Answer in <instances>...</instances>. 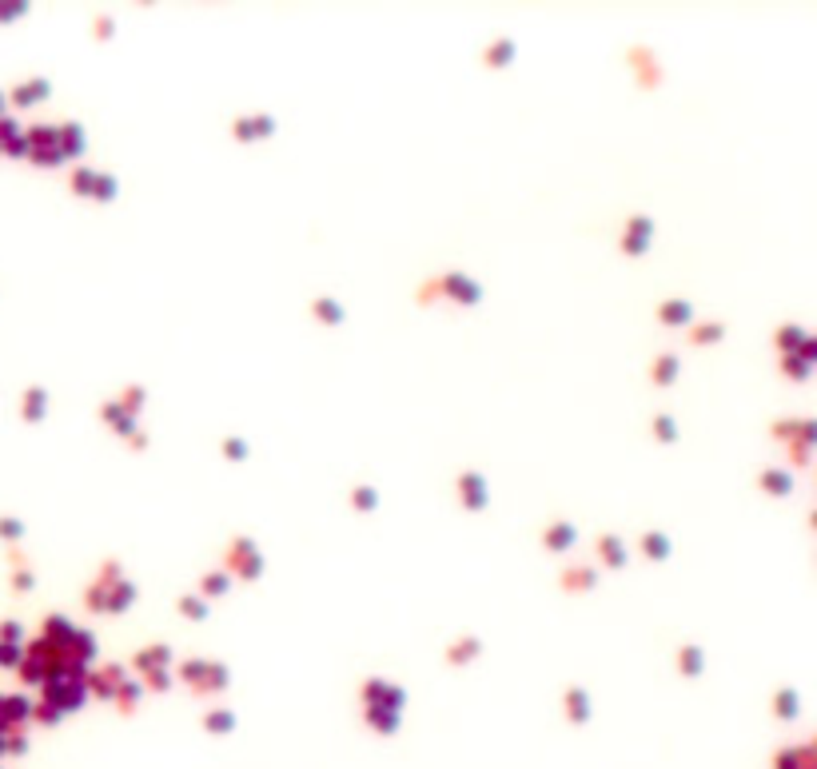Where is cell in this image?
Masks as SVG:
<instances>
[{
  "mask_svg": "<svg viewBox=\"0 0 817 769\" xmlns=\"http://www.w3.org/2000/svg\"><path fill=\"white\" fill-rule=\"evenodd\" d=\"M598 558L606 562V566H622V562H626V550H622V542H618V538H610V534H606V538L598 542Z\"/></svg>",
  "mask_w": 817,
  "mask_h": 769,
  "instance_id": "6",
  "label": "cell"
},
{
  "mask_svg": "<svg viewBox=\"0 0 817 769\" xmlns=\"http://www.w3.org/2000/svg\"><path fill=\"white\" fill-rule=\"evenodd\" d=\"M120 686H124V670H120V666H104V670L96 673V682H92V689H96L100 698L120 693Z\"/></svg>",
  "mask_w": 817,
  "mask_h": 769,
  "instance_id": "3",
  "label": "cell"
},
{
  "mask_svg": "<svg viewBox=\"0 0 817 769\" xmlns=\"http://www.w3.org/2000/svg\"><path fill=\"white\" fill-rule=\"evenodd\" d=\"M355 502H359V506H375V495H367V490H359V495H355Z\"/></svg>",
  "mask_w": 817,
  "mask_h": 769,
  "instance_id": "18",
  "label": "cell"
},
{
  "mask_svg": "<svg viewBox=\"0 0 817 769\" xmlns=\"http://www.w3.org/2000/svg\"><path fill=\"white\" fill-rule=\"evenodd\" d=\"M459 498H463V506H471V511H479L482 502H486V490H482L479 475H463L459 479Z\"/></svg>",
  "mask_w": 817,
  "mask_h": 769,
  "instance_id": "2",
  "label": "cell"
},
{
  "mask_svg": "<svg viewBox=\"0 0 817 769\" xmlns=\"http://www.w3.org/2000/svg\"><path fill=\"white\" fill-rule=\"evenodd\" d=\"M694 343H710V339H721V323H702V331H689Z\"/></svg>",
  "mask_w": 817,
  "mask_h": 769,
  "instance_id": "14",
  "label": "cell"
},
{
  "mask_svg": "<svg viewBox=\"0 0 817 769\" xmlns=\"http://www.w3.org/2000/svg\"><path fill=\"white\" fill-rule=\"evenodd\" d=\"M678 666H682V670H698V666H702V654H698L694 646H686V650L678 654Z\"/></svg>",
  "mask_w": 817,
  "mask_h": 769,
  "instance_id": "16",
  "label": "cell"
},
{
  "mask_svg": "<svg viewBox=\"0 0 817 769\" xmlns=\"http://www.w3.org/2000/svg\"><path fill=\"white\" fill-rule=\"evenodd\" d=\"M164 662H168V650H164V646H152V650H140V654H136V666H140L144 673H156Z\"/></svg>",
  "mask_w": 817,
  "mask_h": 769,
  "instance_id": "5",
  "label": "cell"
},
{
  "mask_svg": "<svg viewBox=\"0 0 817 769\" xmlns=\"http://www.w3.org/2000/svg\"><path fill=\"white\" fill-rule=\"evenodd\" d=\"M642 554L646 558H666V538L662 534H642Z\"/></svg>",
  "mask_w": 817,
  "mask_h": 769,
  "instance_id": "11",
  "label": "cell"
},
{
  "mask_svg": "<svg viewBox=\"0 0 817 769\" xmlns=\"http://www.w3.org/2000/svg\"><path fill=\"white\" fill-rule=\"evenodd\" d=\"M762 486H766L769 495H782V490H789V475H785V470H766V475H762Z\"/></svg>",
  "mask_w": 817,
  "mask_h": 769,
  "instance_id": "10",
  "label": "cell"
},
{
  "mask_svg": "<svg viewBox=\"0 0 817 769\" xmlns=\"http://www.w3.org/2000/svg\"><path fill=\"white\" fill-rule=\"evenodd\" d=\"M179 606L188 610V618H204V598H200V594H188V598H179Z\"/></svg>",
  "mask_w": 817,
  "mask_h": 769,
  "instance_id": "15",
  "label": "cell"
},
{
  "mask_svg": "<svg viewBox=\"0 0 817 769\" xmlns=\"http://www.w3.org/2000/svg\"><path fill=\"white\" fill-rule=\"evenodd\" d=\"M590 582H594V570H590V566H570V570L562 574V586H566V590H586Z\"/></svg>",
  "mask_w": 817,
  "mask_h": 769,
  "instance_id": "7",
  "label": "cell"
},
{
  "mask_svg": "<svg viewBox=\"0 0 817 769\" xmlns=\"http://www.w3.org/2000/svg\"><path fill=\"white\" fill-rule=\"evenodd\" d=\"M654 434H662V439H670V418H654Z\"/></svg>",
  "mask_w": 817,
  "mask_h": 769,
  "instance_id": "17",
  "label": "cell"
},
{
  "mask_svg": "<svg viewBox=\"0 0 817 769\" xmlns=\"http://www.w3.org/2000/svg\"><path fill=\"white\" fill-rule=\"evenodd\" d=\"M227 566H231V574H236V578L252 582V578H259V570H263V558H259V550L252 542H231V550H227Z\"/></svg>",
  "mask_w": 817,
  "mask_h": 769,
  "instance_id": "1",
  "label": "cell"
},
{
  "mask_svg": "<svg viewBox=\"0 0 817 769\" xmlns=\"http://www.w3.org/2000/svg\"><path fill=\"white\" fill-rule=\"evenodd\" d=\"M809 339L801 335V331H793V327H785V331H778V347L782 351H789V347H805Z\"/></svg>",
  "mask_w": 817,
  "mask_h": 769,
  "instance_id": "13",
  "label": "cell"
},
{
  "mask_svg": "<svg viewBox=\"0 0 817 769\" xmlns=\"http://www.w3.org/2000/svg\"><path fill=\"white\" fill-rule=\"evenodd\" d=\"M224 590H227V574H224V570L204 574V586H200V594H224Z\"/></svg>",
  "mask_w": 817,
  "mask_h": 769,
  "instance_id": "12",
  "label": "cell"
},
{
  "mask_svg": "<svg viewBox=\"0 0 817 769\" xmlns=\"http://www.w3.org/2000/svg\"><path fill=\"white\" fill-rule=\"evenodd\" d=\"M674 375H678V363H674V355H662V359L654 363V371H650V379H654V383H670Z\"/></svg>",
  "mask_w": 817,
  "mask_h": 769,
  "instance_id": "9",
  "label": "cell"
},
{
  "mask_svg": "<svg viewBox=\"0 0 817 769\" xmlns=\"http://www.w3.org/2000/svg\"><path fill=\"white\" fill-rule=\"evenodd\" d=\"M658 319H666V323H686V319H689V303H686V299H670V303L658 307Z\"/></svg>",
  "mask_w": 817,
  "mask_h": 769,
  "instance_id": "8",
  "label": "cell"
},
{
  "mask_svg": "<svg viewBox=\"0 0 817 769\" xmlns=\"http://www.w3.org/2000/svg\"><path fill=\"white\" fill-rule=\"evenodd\" d=\"M546 550H566V546H574V527H566V522H550L543 534Z\"/></svg>",
  "mask_w": 817,
  "mask_h": 769,
  "instance_id": "4",
  "label": "cell"
}]
</instances>
